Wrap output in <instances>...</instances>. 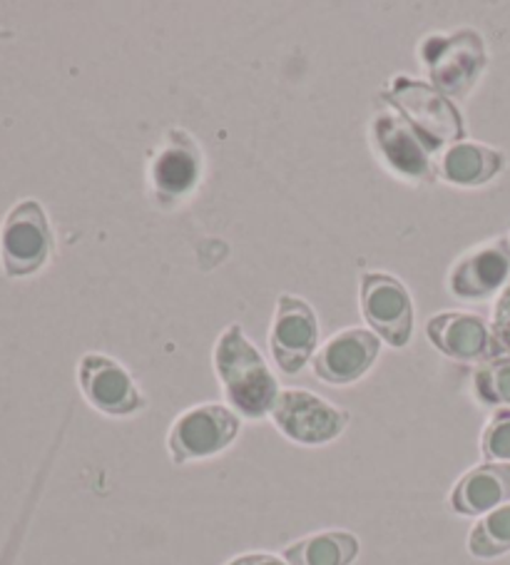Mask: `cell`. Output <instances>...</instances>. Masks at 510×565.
<instances>
[{
	"instance_id": "obj_5",
	"label": "cell",
	"mask_w": 510,
	"mask_h": 565,
	"mask_svg": "<svg viewBox=\"0 0 510 565\" xmlns=\"http://www.w3.org/2000/svg\"><path fill=\"white\" fill-rule=\"evenodd\" d=\"M55 239L45 207L38 200H21L0 227V265L11 279L33 277L53 257Z\"/></svg>"
},
{
	"instance_id": "obj_4",
	"label": "cell",
	"mask_w": 510,
	"mask_h": 565,
	"mask_svg": "<svg viewBox=\"0 0 510 565\" xmlns=\"http://www.w3.org/2000/svg\"><path fill=\"white\" fill-rule=\"evenodd\" d=\"M242 434V416L227 404L204 402L184 408L167 431V454L174 466L208 461L227 451Z\"/></svg>"
},
{
	"instance_id": "obj_8",
	"label": "cell",
	"mask_w": 510,
	"mask_h": 565,
	"mask_svg": "<svg viewBox=\"0 0 510 565\" xmlns=\"http://www.w3.org/2000/svg\"><path fill=\"white\" fill-rule=\"evenodd\" d=\"M319 319L307 299L284 291L269 324V352L281 374L294 376L319 352Z\"/></svg>"
},
{
	"instance_id": "obj_15",
	"label": "cell",
	"mask_w": 510,
	"mask_h": 565,
	"mask_svg": "<svg viewBox=\"0 0 510 565\" xmlns=\"http://www.w3.org/2000/svg\"><path fill=\"white\" fill-rule=\"evenodd\" d=\"M506 503H510V463H478L448 493V509L464 519H480Z\"/></svg>"
},
{
	"instance_id": "obj_6",
	"label": "cell",
	"mask_w": 510,
	"mask_h": 565,
	"mask_svg": "<svg viewBox=\"0 0 510 565\" xmlns=\"http://www.w3.org/2000/svg\"><path fill=\"white\" fill-rule=\"evenodd\" d=\"M272 424L297 446H329L349 428L347 408L327 402L307 388H281L272 408Z\"/></svg>"
},
{
	"instance_id": "obj_22",
	"label": "cell",
	"mask_w": 510,
	"mask_h": 565,
	"mask_svg": "<svg viewBox=\"0 0 510 565\" xmlns=\"http://www.w3.org/2000/svg\"><path fill=\"white\" fill-rule=\"evenodd\" d=\"M224 565H289L287 561L281 558V555H274V553H242V555H234Z\"/></svg>"
},
{
	"instance_id": "obj_18",
	"label": "cell",
	"mask_w": 510,
	"mask_h": 565,
	"mask_svg": "<svg viewBox=\"0 0 510 565\" xmlns=\"http://www.w3.org/2000/svg\"><path fill=\"white\" fill-rule=\"evenodd\" d=\"M466 548L476 561H496L510 553V503L480 515L468 533Z\"/></svg>"
},
{
	"instance_id": "obj_23",
	"label": "cell",
	"mask_w": 510,
	"mask_h": 565,
	"mask_svg": "<svg viewBox=\"0 0 510 565\" xmlns=\"http://www.w3.org/2000/svg\"><path fill=\"white\" fill-rule=\"evenodd\" d=\"M508 237H510V235H508Z\"/></svg>"
},
{
	"instance_id": "obj_1",
	"label": "cell",
	"mask_w": 510,
	"mask_h": 565,
	"mask_svg": "<svg viewBox=\"0 0 510 565\" xmlns=\"http://www.w3.org/2000/svg\"><path fill=\"white\" fill-rule=\"evenodd\" d=\"M212 364L230 408L249 422L269 418L281 388L262 352L249 342L237 321L220 334Z\"/></svg>"
},
{
	"instance_id": "obj_19",
	"label": "cell",
	"mask_w": 510,
	"mask_h": 565,
	"mask_svg": "<svg viewBox=\"0 0 510 565\" xmlns=\"http://www.w3.org/2000/svg\"><path fill=\"white\" fill-rule=\"evenodd\" d=\"M474 394L488 408H510V354H498L476 369Z\"/></svg>"
},
{
	"instance_id": "obj_17",
	"label": "cell",
	"mask_w": 510,
	"mask_h": 565,
	"mask_svg": "<svg viewBox=\"0 0 510 565\" xmlns=\"http://www.w3.org/2000/svg\"><path fill=\"white\" fill-rule=\"evenodd\" d=\"M361 541L351 531H321L304 535L281 551L289 565H354Z\"/></svg>"
},
{
	"instance_id": "obj_14",
	"label": "cell",
	"mask_w": 510,
	"mask_h": 565,
	"mask_svg": "<svg viewBox=\"0 0 510 565\" xmlns=\"http://www.w3.org/2000/svg\"><path fill=\"white\" fill-rule=\"evenodd\" d=\"M426 337L454 362H488L498 356L496 339L486 317L474 311H440L426 321Z\"/></svg>"
},
{
	"instance_id": "obj_9",
	"label": "cell",
	"mask_w": 510,
	"mask_h": 565,
	"mask_svg": "<svg viewBox=\"0 0 510 565\" xmlns=\"http://www.w3.org/2000/svg\"><path fill=\"white\" fill-rule=\"evenodd\" d=\"M77 384L85 402L110 418H130L147 408L140 384L117 359L107 354H83L77 362Z\"/></svg>"
},
{
	"instance_id": "obj_2",
	"label": "cell",
	"mask_w": 510,
	"mask_h": 565,
	"mask_svg": "<svg viewBox=\"0 0 510 565\" xmlns=\"http://www.w3.org/2000/svg\"><path fill=\"white\" fill-rule=\"evenodd\" d=\"M381 100L408 122L431 158L434 154L438 158L450 145L466 140L464 115L456 103L438 93L434 85L414 81L408 75H396L381 90Z\"/></svg>"
},
{
	"instance_id": "obj_12",
	"label": "cell",
	"mask_w": 510,
	"mask_h": 565,
	"mask_svg": "<svg viewBox=\"0 0 510 565\" xmlns=\"http://www.w3.org/2000/svg\"><path fill=\"white\" fill-rule=\"evenodd\" d=\"M381 356V339L374 331L349 327L333 334L314 356L311 369L329 386H351L364 379Z\"/></svg>"
},
{
	"instance_id": "obj_10",
	"label": "cell",
	"mask_w": 510,
	"mask_h": 565,
	"mask_svg": "<svg viewBox=\"0 0 510 565\" xmlns=\"http://www.w3.org/2000/svg\"><path fill=\"white\" fill-rule=\"evenodd\" d=\"M510 281V237H493L466 249L448 269V291L464 301H488Z\"/></svg>"
},
{
	"instance_id": "obj_13",
	"label": "cell",
	"mask_w": 510,
	"mask_h": 565,
	"mask_svg": "<svg viewBox=\"0 0 510 565\" xmlns=\"http://www.w3.org/2000/svg\"><path fill=\"white\" fill-rule=\"evenodd\" d=\"M371 142L386 168L406 182H434V158H431L418 135L394 110L381 113L371 120Z\"/></svg>"
},
{
	"instance_id": "obj_20",
	"label": "cell",
	"mask_w": 510,
	"mask_h": 565,
	"mask_svg": "<svg viewBox=\"0 0 510 565\" xmlns=\"http://www.w3.org/2000/svg\"><path fill=\"white\" fill-rule=\"evenodd\" d=\"M480 456L490 463H510V408H496L480 434Z\"/></svg>"
},
{
	"instance_id": "obj_16",
	"label": "cell",
	"mask_w": 510,
	"mask_h": 565,
	"mask_svg": "<svg viewBox=\"0 0 510 565\" xmlns=\"http://www.w3.org/2000/svg\"><path fill=\"white\" fill-rule=\"evenodd\" d=\"M506 168V152L484 142H456L444 150L434 162L436 180L454 188L474 190L493 182Z\"/></svg>"
},
{
	"instance_id": "obj_21",
	"label": "cell",
	"mask_w": 510,
	"mask_h": 565,
	"mask_svg": "<svg viewBox=\"0 0 510 565\" xmlns=\"http://www.w3.org/2000/svg\"><path fill=\"white\" fill-rule=\"evenodd\" d=\"M490 331H493L496 347L500 352H510V281L506 289L496 297L493 319H490Z\"/></svg>"
},
{
	"instance_id": "obj_11",
	"label": "cell",
	"mask_w": 510,
	"mask_h": 565,
	"mask_svg": "<svg viewBox=\"0 0 510 565\" xmlns=\"http://www.w3.org/2000/svg\"><path fill=\"white\" fill-rule=\"evenodd\" d=\"M204 160L200 145L188 130H167L164 140L150 164V184L162 207L180 204L200 188Z\"/></svg>"
},
{
	"instance_id": "obj_3",
	"label": "cell",
	"mask_w": 510,
	"mask_h": 565,
	"mask_svg": "<svg viewBox=\"0 0 510 565\" xmlns=\"http://www.w3.org/2000/svg\"><path fill=\"white\" fill-rule=\"evenodd\" d=\"M418 53L431 85L454 103L466 100L476 90L488 67V47L476 28L431 33L421 41Z\"/></svg>"
},
{
	"instance_id": "obj_7",
	"label": "cell",
	"mask_w": 510,
	"mask_h": 565,
	"mask_svg": "<svg viewBox=\"0 0 510 565\" xmlns=\"http://www.w3.org/2000/svg\"><path fill=\"white\" fill-rule=\"evenodd\" d=\"M359 301L371 331L394 349L414 339V299L406 285L386 271H364L359 277Z\"/></svg>"
}]
</instances>
